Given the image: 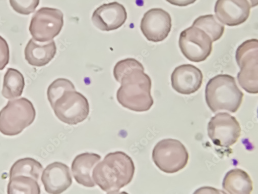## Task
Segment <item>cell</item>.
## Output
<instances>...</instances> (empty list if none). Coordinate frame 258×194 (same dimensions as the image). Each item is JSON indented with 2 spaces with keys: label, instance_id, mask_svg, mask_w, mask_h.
Wrapping results in <instances>:
<instances>
[{
  "label": "cell",
  "instance_id": "1",
  "mask_svg": "<svg viewBox=\"0 0 258 194\" xmlns=\"http://www.w3.org/2000/svg\"><path fill=\"white\" fill-rule=\"evenodd\" d=\"M144 70L143 65L133 58L119 61L114 69V77L121 83L117 101L125 109L136 112H147L154 103L152 80Z\"/></svg>",
  "mask_w": 258,
  "mask_h": 194
},
{
  "label": "cell",
  "instance_id": "2",
  "mask_svg": "<svg viewBox=\"0 0 258 194\" xmlns=\"http://www.w3.org/2000/svg\"><path fill=\"white\" fill-rule=\"evenodd\" d=\"M135 166L125 153L116 152L107 154L93 170L95 183L107 193H117L133 180Z\"/></svg>",
  "mask_w": 258,
  "mask_h": 194
},
{
  "label": "cell",
  "instance_id": "3",
  "mask_svg": "<svg viewBox=\"0 0 258 194\" xmlns=\"http://www.w3.org/2000/svg\"><path fill=\"white\" fill-rule=\"evenodd\" d=\"M205 97L206 103L213 113L221 111L235 113L240 109L244 94L238 87L234 77L220 74L208 81Z\"/></svg>",
  "mask_w": 258,
  "mask_h": 194
},
{
  "label": "cell",
  "instance_id": "4",
  "mask_svg": "<svg viewBox=\"0 0 258 194\" xmlns=\"http://www.w3.org/2000/svg\"><path fill=\"white\" fill-rule=\"evenodd\" d=\"M35 117V108L27 99L10 101L0 112V132L6 136L17 135L31 125Z\"/></svg>",
  "mask_w": 258,
  "mask_h": 194
},
{
  "label": "cell",
  "instance_id": "5",
  "mask_svg": "<svg viewBox=\"0 0 258 194\" xmlns=\"http://www.w3.org/2000/svg\"><path fill=\"white\" fill-rule=\"evenodd\" d=\"M235 59L240 72L237 76L241 88L250 94L258 93V40L245 41L236 50Z\"/></svg>",
  "mask_w": 258,
  "mask_h": 194
},
{
  "label": "cell",
  "instance_id": "6",
  "mask_svg": "<svg viewBox=\"0 0 258 194\" xmlns=\"http://www.w3.org/2000/svg\"><path fill=\"white\" fill-rule=\"evenodd\" d=\"M152 158L161 171L167 174H174L186 167L189 155L185 147L179 140L165 139L155 147Z\"/></svg>",
  "mask_w": 258,
  "mask_h": 194
},
{
  "label": "cell",
  "instance_id": "7",
  "mask_svg": "<svg viewBox=\"0 0 258 194\" xmlns=\"http://www.w3.org/2000/svg\"><path fill=\"white\" fill-rule=\"evenodd\" d=\"M51 107L56 117L69 125L82 122L90 114L88 99L76 90L64 92Z\"/></svg>",
  "mask_w": 258,
  "mask_h": 194
},
{
  "label": "cell",
  "instance_id": "8",
  "mask_svg": "<svg viewBox=\"0 0 258 194\" xmlns=\"http://www.w3.org/2000/svg\"><path fill=\"white\" fill-rule=\"evenodd\" d=\"M63 15L58 9L42 8L32 17L29 31L33 38L39 42L53 40L63 26Z\"/></svg>",
  "mask_w": 258,
  "mask_h": 194
},
{
  "label": "cell",
  "instance_id": "9",
  "mask_svg": "<svg viewBox=\"0 0 258 194\" xmlns=\"http://www.w3.org/2000/svg\"><path fill=\"white\" fill-rule=\"evenodd\" d=\"M241 127L234 117L227 113H220L212 117L208 125V135L217 146L228 148L237 142Z\"/></svg>",
  "mask_w": 258,
  "mask_h": 194
},
{
  "label": "cell",
  "instance_id": "10",
  "mask_svg": "<svg viewBox=\"0 0 258 194\" xmlns=\"http://www.w3.org/2000/svg\"><path fill=\"white\" fill-rule=\"evenodd\" d=\"M210 37L201 29L191 26L183 31L180 35V49L188 60L194 62L205 61L212 51Z\"/></svg>",
  "mask_w": 258,
  "mask_h": 194
},
{
  "label": "cell",
  "instance_id": "11",
  "mask_svg": "<svg viewBox=\"0 0 258 194\" xmlns=\"http://www.w3.org/2000/svg\"><path fill=\"white\" fill-rule=\"evenodd\" d=\"M171 26V18L168 12L162 9H152L144 14L141 30L149 41L157 42L167 38Z\"/></svg>",
  "mask_w": 258,
  "mask_h": 194
},
{
  "label": "cell",
  "instance_id": "12",
  "mask_svg": "<svg viewBox=\"0 0 258 194\" xmlns=\"http://www.w3.org/2000/svg\"><path fill=\"white\" fill-rule=\"evenodd\" d=\"M251 7L248 0H218L214 12L222 24L234 27L248 19Z\"/></svg>",
  "mask_w": 258,
  "mask_h": 194
},
{
  "label": "cell",
  "instance_id": "13",
  "mask_svg": "<svg viewBox=\"0 0 258 194\" xmlns=\"http://www.w3.org/2000/svg\"><path fill=\"white\" fill-rule=\"evenodd\" d=\"M172 87L178 93L190 95L201 87L203 74L197 67L191 64H183L174 70L171 76Z\"/></svg>",
  "mask_w": 258,
  "mask_h": 194
},
{
  "label": "cell",
  "instance_id": "14",
  "mask_svg": "<svg viewBox=\"0 0 258 194\" xmlns=\"http://www.w3.org/2000/svg\"><path fill=\"white\" fill-rule=\"evenodd\" d=\"M126 19L125 9L116 2L102 5L95 11L92 18L94 26L107 32L120 28Z\"/></svg>",
  "mask_w": 258,
  "mask_h": 194
},
{
  "label": "cell",
  "instance_id": "15",
  "mask_svg": "<svg viewBox=\"0 0 258 194\" xmlns=\"http://www.w3.org/2000/svg\"><path fill=\"white\" fill-rule=\"evenodd\" d=\"M41 180L46 191L52 194L63 192L73 183L70 167L58 162L48 165L43 170Z\"/></svg>",
  "mask_w": 258,
  "mask_h": 194
},
{
  "label": "cell",
  "instance_id": "16",
  "mask_svg": "<svg viewBox=\"0 0 258 194\" xmlns=\"http://www.w3.org/2000/svg\"><path fill=\"white\" fill-rule=\"evenodd\" d=\"M101 159L99 155L93 153H84L77 156L74 160L72 170L76 182L88 187L95 186L92 177L93 170Z\"/></svg>",
  "mask_w": 258,
  "mask_h": 194
},
{
  "label": "cell",
  "instance_id": "17",
  "mask_svg": "<svg viewBox=\"0 0 258 194\" xmlns=\"http://www.w3.org/2000/svg\"><path fill=\"white\" fill-rule=\"evenodd\" d=\"M57 48L52 40L40 45L32 38L28 43L25 50V59L32 66L41 67L46 66L55 57Z\"/></svg>",
  "mask_w": 258,
  "mask_h": 194
},
{
  "label": "cell",
  "instance_id": "18",
  "mask_svg": "<svg viewBox=\"0 0 258 194\" xmlns=\"http://www.w3.org/2000/svg\"><path fill=\"white\" fill-rule=\"evenodd\" d=\"M223 187L230 194H249L253 190V182L246 171L235 168L226 174Z\"/></svg>",
  "mask_w": 258,
  "mask_h": 194
},
{
  "label": "cell",
  "instance_id": "19",
  "mask_svg": "<svg viewBox=\"0 0 258 194\" xmlns=\"http://www.w3.org/2000/svg\"><path fill=\"white\" fill-rule=\"evenodd\" d=\"M25 87L24 77L19 71L9 68L4 80L2 94L8 100L15 99L22 95Z\"/></svg>",
  "mask_w": 258,
  "mask_h": 194
},
{
  "label": "cell",
  "instance_id": "20",
  "mask_svg": "<svg viewBox=\"0 0 258 194\" xmlns=\"http://www.w3.org/2000/svg\"><path fill=\"white\" fill-rule=\"evenodd\" d=\"M43 166L37 161L29 158L16 161L11 167L10 178L18 176L28 177L38 181Z\"/></svg>",
  "mask_w": 258,
  "mask_h": 194
},
{
  "label": "cell",
  "instance_id": "21",
  "mask_svg": "<svg viewBox=\"0 0 258 194\" xmlns=\"http://www.w3.org/2000/svg\"><path fill=\"white\" fill-rule=\"evenodd\" d=\"M192 26L201 29L211 38L212 42L219 40L223 35L225 27L213 15L201 16L197 18Z\"/></svg>",
  "mask_w": 258,
  "mask_h": 194
},
{
  "label": "cell",
  "instance_id": "22",
  "mask_svg": "<svg viewBox=\"0 0 258 194\" xmlns=\"http://www.w3.org/2000/svg\"><path fill=\"white\" fill-rule=\"evenodd\" d=\"M9 194H39L40 186L38 181L30 177L23 176L10 178L8 186Z\"/></svg>",
  "mask_w": 258,
  "mask_h": 194
},
{
  "label": "cell",
  "instance_id": "23",
  "mask_svg": "<svg viewBox=\"0 0 258 194\" xmlns=\"http://www.w3.org/2000/svg\"><path fill=\"white\" fill-rule=\"evenodd\" d=\"M67 91H76L75 85L71 81L64 78L54 80L49 86L47 90V97L51 106Z\"/></svg>",
  "mask_w": 258,
  "mask_h": 194
},
{
  "label": "cell",
  "instance_id": "24",
  "mask_svg": "<svg viewBox=\"0 0 258 194\" xmlns=\"http://www.w3.org/2000/svg\"><path fill=\"white\" fill-rule=\"evenodd\" d=\"M40 0H10L13 9L17 13L24 15H30L35 11Z\"/></svg>",
  "mask_w": 258,
  "mask_h": 194
},
{
  "label": "cell",
  "instance_id": "25",
  "mask_svg": "<svg viewBox=\"0 0 258 194\" xmlns=\"http://www.w3.org/2000/svg\"><path fill=\"white\" fill-rule=\"evenodd\" d=\"M10 61L9 46L6 40L0 36V71L5 69Z\"/></svg>",
  "mask_w": 258,
  "mask_h": 194
},
{
  "label": "cell",
  "instance_id": "26",
  "mask_svg": "<svg viewBox=\"0 0 258 194\" xmlns=\"http://www.w3.org/2000/svg\"><path fill=\"white\" fill-rule=\"evenodd\" d=\"M166 1L172 5L184 7L195 4L197 0H166Z\"/></svg>",
  "mask_w": 258,
  "mask_h": 194
},
{
  "label": "cell",
  "instance_id": "27",
  "mask_svg": "<svg viewBox=\"0 0 258 194\" xmlns=\"http://www.w3.org/2000/svg\"><path fill=\"white\" fill-rule=\"evenodd\" d=\"M251 8H254L257 6L258 0H248Z\"/></svg>",
  "mask_w": 258,
  "mask_h": 194
}]
</instances>
